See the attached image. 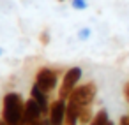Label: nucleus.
I'll return each mask as SVG.
<instances>
[{"mask_svg": "<svg viewBox=\"0 0 129 125\" xmlns=\"http://www.w3.org/2000/svg\"><path fill=\"white\" fill-rule=\"evenodd\" d=\"M27 125H46V121L41 118V120H36V121H32V123H27Z\"/></svg>", "mask_w": 129, "mask_h": 125, "instance_id": "15", "label": "nucleus"}, {"mask_svg": "<svg viewBox=\"0 0 129 125\" xmlns=\"http://www.w3.org/2000/svg\"><path fill=\"white\" fill-rule=\"evenodd\" d=\"M90 35H92V30L87 28V27L78 32V39H80V41H87V39H90Z\"/></svg>", "mask_w": 129, "mask_h": 125, "instance_id": "11", "label": "nucleus"}, {"mask_svg": "<svg viewBox=\"0 0 129 125\" xmlns=\"http://www.w3.org/2000/svg\"><path fill=\"white\" fill-rule=\"evenodd\" d=\"M44 121H46V125H51V123H50V121H48V118H46V120H44Z\"/></svg>", "mask_w": 129, "mask_h": 125, "instance_id": "17", "label": "nucleus"}, {"mask_svg": "<svg viewBox=\"0 0 129 125\" xmlns=\"http://www.w3.org/2000/svg\"><path fill=\"white\" fill-rule=\"evenodd\" d=\"M118 125H129V114H127V116L124 114V116L120 118V121H118Z\"/></svg>", "mask_w": 129, "mask_h": 125, "instance_id": "14", "label": "nucleus"}, {"mask_svg": "<svg viewBox=\"0 0 129 125\" xmlns=\"http://www.w3.org/2000/svg\"><path fill=\"white\" fill-rule=\"evenodd\" d=\"M39 41H41L43 46H48V44H50V32H48V30H43L41 35H39Z\"/></svg>", "mask_w": 129, "mask_h": 125, "instance_id": "12", "label": "nucleus"}, {"mask_svg": "<svg viewBox=\"0 0 129 125\" xmlns=\"http://www.w3.org/2000/svg\"><path fill=\"white\" fill-rule=\"evenodd\" d=\"M66 109H67V100L57 97L53 102H50V111H48V121L51 125H64L66 120Z\"/></svg>", "mask_w": 129, "mask_h": 125, "instance_id": "5", "label": "nucleus"}, {"mask_svg": "<svg viewBox=\"0 0 129 125\" xmlns=\"http://www.w3.org/2000/svg\"><path fill=\"white\" fill-rule=\"evenodd\" d=\"M57 2H66V0H57Z\"/></svg>", "mask_w": 129, "mask_h": 125, "instance_id": "19", "label": "nucleus"}, {"mask_svg": "<svg viewBox=\"0 0 129 125\" xmlns=\"http://www.w3.org/2000/svg\"><path fill=\"white\" fill-rule=\"evenodd\" d=\"M88 125H113V121L110 120L106 109H99V111L94 114V118H92V121H90Z\"/></svg>", "mask_w": 129, "mask_h": 125, "instance_id": "8", "label": "nucleus"}, {"mask_svg": "<svg viewBox=\"0 0 129 125\" xmlns=\"http://www.w3.org/2000/svg\"><path fill=\"white\" fill-rule=\"evenodd\" d=\"M81 76H83V71H81V67H69L66 72H64V76H62V79H60V86H58V97L60 99H66L67 100V97L71 95V92L80 85V81H81Z\"/></svg>", "mask_w": 129, "mask_h": 125, "instance_id": "4", "label": "nucleus"}, {"mask_svg": "<svg viewBox=\"0 0 129 125\" xmlns=\"http://www.w3.org/2000/svg\"><path fill=\"white\" fill-rule=\"evenodd\" d=\"M71 7L74 11H85L88 7V2L87 0H71Z\"/></svg>", "mask_w": 129, "mask_h": 125, "instance_id": "10", "label": "nucleus"}, {"mask_svg": "<svg viewBox=\"0 0 129 125\" xmlns=\"http://www.w3.org/2000/svg\"><path fill=\"white\" fill-rule=\"evenodd\" d=\"M95 95H97V85L94 81H87L83 85H78L71 92V95L67 97V100L74 102L80 107H85V106H92V102L95 100Z\"/></svg>", "mask_w": 129, "mask_h": 125, "instance_id": "2", "label": "nucleus"}, {"mask_svg": "<svg viewBox=\"0 0 129 125\" xmlns=\"http://www.w3.org/2000/svg\"><path fill=\"white\" fill-rule=\"evenodd\" d=\"M30 97L39 104V107H41V111H43V114H48V111H50V100H48V93L46 92H43L36 83L32 85V88H30Z\"/></svg>", "mask_w": 129, "mask_h": 125, "instance_id": "7", "label": "nucleus"}, {"mask_svg": "<svg viewBox=\"0 0 129 125\" xmlns=\"http://www.w3.org/2000/svg\"><path fill=\"white\" fill-rule=\"evenodd\" d=\"M94 109H92V106H85V107H80V116H78V123H81V125H88L90 121H92V118H94Z\"/></svg>", "mask_w": 129, "mask_h": 125, "instance_id": "9", "label": "nucleus"}, {"mask_svg": "<svg viewBox=\"0 0 129 125\" xmlns=\"http://www.w3.org/2000/svg\"><path fill=\"white\" fill-rule=\"evenodd\" d=\"M124 97H125V100H127V104H129V81H127L125 86H124Z\"/></svg>", "mask_w": 129, "mask_h": 125, "instance_id": "13", "label": "nucleus"}, {"mask_svg": "<svg viewBox=\"0 0 129 125\" xmlns=\"http://www.w3.org/2000/svg\"><path fill=\"white\" fill-rule=\"evenodd\" d=\"M23 107L25 99L18 92H7L2 100V118L9 125H25L23 123Z\"/></svg>", "mask_w": 129, "mask_h": 125, "instance_id": "1", "label": "nucleus"}, {"mask_svg": "<svg viewBox=\"0 0 129 125\" xmlns=\"http://www.w3.org/2000/svg\"><path fill=\"white\" fill-rule=\"evenodd\" d=\"M0 125H9V123H7V121H6L4 118H0Z\"/></svg>", "mask_w": 129, "mask_h": 125, "instance_id": "16", "label": "nucleus"}, {"mask_svg": "<svg viewBox=\"0 0 129 125\" xmlns=\"http://www.w3.org/2000/svg\"><path fill=\"white\" fill-rule=\"evenodd\" d=\"M58 71L53 69V67H48V65H43L37 69L36 72V78H34V83L43 90L46 92L48 95L51 92H55V88L58 86Z\"/></svg>", "mask_w": 129, "mask_h": 125, "instance_id": "3", "label": "nucleus"}, {"mask_svg": "<svg viewBox=\"0 0 129 125\" xmlns=\"http://www.w3.org/2000/svg\"><path fill=\"white\" fill-rule=\"evenodd\" d=\"M2 53H4V49H2V48H0V56H2Z\"/></svg>", "mask_w": 129, "mask_h": 125, "instance_id": "18", "label": "nucleus"}, {"mask_svg": "<svg viewBox=\"0 0 129 125\" xmlns=\"http://www.w3.org/2000/svg\"><path fill=\"white\" fill-rule=\"evenodd\" d=\"M43 118V111L39 107V104L30 97L25 100V107H23V123H32L36 120H41Z\"/></svg>", "mask_w": 129, "mask_h": 125, "instance_id": "6", "label": "nucleus"}]
</instances>
